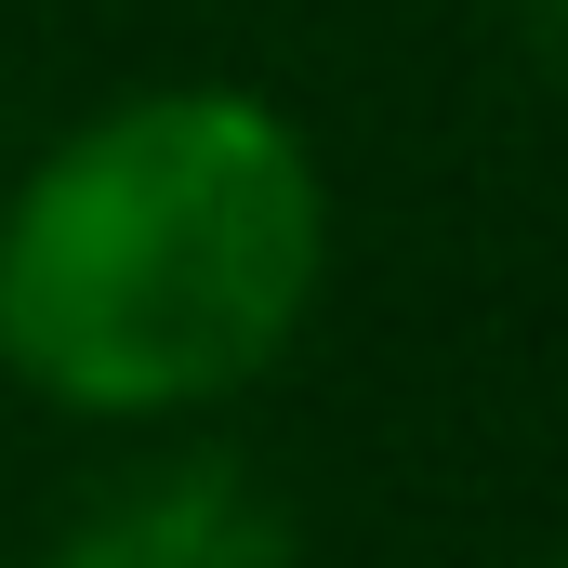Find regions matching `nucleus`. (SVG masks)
I'll return each instance as SVG.
<instances>
[{"label":"nucleus","mask_w":568,"mask_h":568,"mask_svg":"<svg viewBox=\"0 0 568 568\" xmlns=\"http://www.w3.org/2000/svg\"><path fill=\"white\" fill-rule=\"evenodd\" d=\"M317 252V159L265 93H133L0 199V357L53 410H199L291 344Z\"/></svg>","instance_id":"nucleus-1"},{"label":"nucleus","mask_w":568,"mask_h":568,"mask_svg":"<svg viewBox=\"0 0 568 568\" xmlns=\"http://www.w3.org/2000/svg\"><path fill=\"white\" fill-rule=\"evenodd\" d=\"M40 568H291V503L239 449H159L80 489Z\"/></svg>","instance_id":"nucleus-2"},{"label":"nucleus","mask_w":568,"mask_h":568,"mask_svg":"<svg viewBox=\"0 0 568 568\" xmlns=\"http://www.w3.org/2000/svg\"><path fill=\"white\" fill-rule=\"evenodd\" d=\"M503 13H516L529 53H556V67H568V0H503Z\"/></svg>","instance_id":"nucleus-3"}]
</instances>
